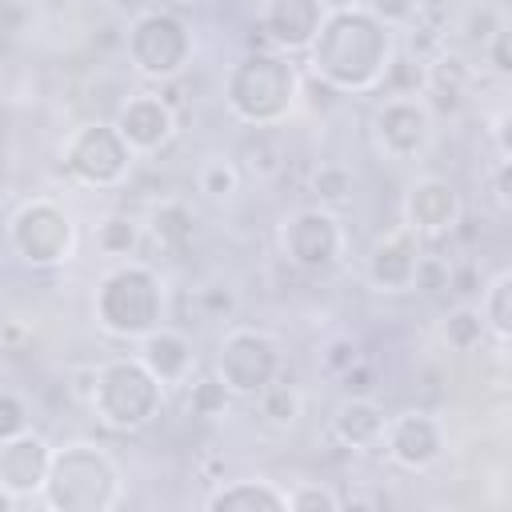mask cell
Masks as SVG:
<instances>
[{"label":"cell","mask_w":512,"mask_h":512,"mask_svg":"<svg viewBox=\"0 0 512 512\" xmlns=\"http://www.w3.org/2000/svg\"><path fill=\"white\" fill-rule=\"evenodd\" d=\"M68 380H72V396H80V400L88 404L92 384H96V364H88V368H72V372H68Z\"/></svg>","instance_id":"obj_36"},{"label":"cell","mask_w":512,"mask_h":512,"mask_svg":"<svg viewBox=\"0 0 512 512\" xmlns=\"http://www.w3.org/2000/svg\"><path fill=\"white\" fill-rule=\"evenodd\" d=\"M368 132H372V148L384 160L408 164V160H420L432 148V140H436V116H432V108L424 104L420 92H388L372 108Z\"/></svg>","instance_id":"obj_11"},{"label":"cell","mask_w":512,"mask_h":512,"mask_svg":"<svg viewBox=\"0 0 512 512\" xmlns=\"http://www.w3.org/2000/svg\"><path fill=\"white\" fill-rule=\"evenodd\" d=\"M288 508H292V512H340V508H344V496L332 492L328 484L300 480V484L288 488Z\"/></svg>","instance_id":"obj_31"},{"label":"cell","mask_w":512,"mask_h":512,"mask_svg":"<svg viewBox=\"0 0 512 512\" xmlns=\"http://www.w3.org/2000/svg\"><path fill=\"white\" fill-rule=\"evenodd\" d=\"M12 504H16V496H8V492L0 488V508H12Z\"/></svg>","instance_id":"obj_38"},{"label":"cell","mask_w":512,"mask_h":512,"mask_svg":"<svg viewBox=\"0 0 512 512\" xmlns=\"http://www.w3.org/2000/svg\"><path fill=\"white\" fill-rule=\"evenodd\" d=\"M92 244L112 264L116 260H132L140 252V244H144V224L132 212H104L96 220V228H92Z\"/></svg>","instance_id":"obj_21"},{"label":"cell","mask_w":512,"mask_h":512,"mask_svg":"<svg viewBox=\"0 0 512 512\" xmlns=\"http://www.w3.org/2000/svg\"><path fill=\"white\" fill-rule=\"evenodd\" d=\"M116 132L124 136V144L136 156H152L160 152L172 136H176V112L160 92H132L120 100L116 116H112Z\"/></svg>","instance_id":"obj_15"},{"label":"cell","mask_w":512,"mask_h":512,"mask_svg":"<svg viewBox=\"0 0 512 512\" xmlns=\"http://www.w3.org/2000/svg\"><path fill=\"white\" fill-rule=\"evenodd\" d=\"M464 204H460V188L448 176L424 172L408 184L404 192V224L424 240V236H444L460 224Z\"/></svg>","instance_id":"obj_13"},{"label":"cell","mask_w":512,"mask_h":512,"mask_svg":"<svg viewBox=\"0 0 512 512\" xmlns=\"http://www.w3.org/2000/svg\"><path fill=\"white\" fill-rule=\"evenodd\" d=\"M136 164V152L124 144L112 120H88L72 128L60 144V168L80 184V188H120Z\"/></svg>","instance_id":"obj_9"},{"label":"cell","mask_w":512,"mask_h":512,"mask_svg":"<svg viewBox=\"0 0 512 512\" xmlns=\"http://www.w3.org/2000/svg\"><path fill=\"white\" fill-rule=\"evenodd\" d=\"M384 424H388V412L384 404H376L368 392H348L332 416H328V432L336 444L352 448V452H372L380 448L384 440Z\"/></svg>","instance_id":"obj_19"},{"label":"cell","mask_w":512,"mask_h":512,"mask_svg":"<svg viewBox=\"0 0 512 512\" xmlns=\"http://www.w3.org/2000/svg\"><path fill=\"white\" fill-rule=\"evenodd\" d=\"M256 24L268 48L296 56V52H308V44L316 40L324 24V4L320 0H264Z\"/></svg>","instance_id":"obj_17"},{"label":"cell","mask_w":512,"mask_h":512,"mask_svg":"<svg viewBox=\"0 0 512 512\" xmlns=\"http://www.w3.org/2000/svg\"><path fill=\"white\" fill-rule=\"evenodd\" d=\"M308 188H312L316 204H324V208L336 212V208H344L356 196V172L348 164H340V160H324V164L312 168Z\"/></svg>","instance_id":"obj_28"},{"label":"cell","mask_w":512,"mask_h":512,"mask_svg":"<svg viewBox=\"0 0 512 512\" xmlns=\"http://www.w3.org/2000/svg\"><path fill=\"white\" fill-rule=\"evenodd\" d=\"M140 344V364L164 384V388H184L188 380H192V372H196V344L180 332V328H168V324H160V328H152L148 336H140L136 340Z\"/></svg>","instance_id":"obj_18"},{"label":"cell","mask_w":512,"mask_h":512,"mask_svg":"<svg viewBox=\"0 0 512 512\" xmlns=\"http://www.w3.org/2000/svg\"><path fill=\"white\" fill-rule=\"evenodd\" d=\"M196 308L208 316V320H232L236 308H240V296L228 280H212L204 288H196Z\"/></svg>","instance_id":"obj_32"},{"label":"cell","mask_w":512,"mask_h":512,"mask_svg":"<svg viewBox=\"0 0 512 512\" xmlns=\"http://www.w3.org/2000/svg\"><path fill=\"white\" fill-rule=\"evenodd\" d=\"M356 360H360V340L348 336V332H332V336L320 344V372L332 376V380H340Z\"/></svg>","instance_id":"obj_30"},{"label":"cell","mask_w":512,"mask_h":512,"mask_svg":"<svg viewBox=\"0 0 512 512\" xmlns=\"http://www.w3.org/2000/svg\"><path fill=\"white\" fill-rule=\"evenodd\" d=\"M164 276L144 260H116L92 288V320L112 340H140L164 324Z\"/></svg>","instance_id":"obj_4"},{"label":"cell","mask_w":512,"mask_h":512,"mask_svg":"<svg viewBox=\"0 0 512 512\" xmlns=\"http://www.w3.org/2000/svg\"><path fill=\"white\" fill-rule=\"evenodd\" d=\"M8 248L28 264V268H60L76 256V220L72 212L52 200V196H28L12 208L4 224Z\"/></svg>","instance_id":"obj_7"},{"label":"cell","mask_w":512,"mask_h":512,"mask_svg":"<svg viewBox=\"0 0 512 512\" xmlns=\"http://www.w3.org/2000/svg\"><path fill=\"white\" fill-rule=\"evenodd\" d=\"M236 164H240V172H248L252 180H272V176L284 168V148H280V140L272 136V128H248Z\"/></svg>","instance_id":"obj_26"},{"label":"cell","mask_w":512,"mask_h":512,"mask_svg":"<svg viewBox=\"0 0 512 512\" xmlns=\"http://www.w3.org/2000/svg\"><path fill=\"white\" fill-rule=\"evenodd\" d=\"M320 4H324V12H340V8H356L364 0H320Z\"/></svg>","instance_id":"obj_37"},{"label":"cell","mask_w":512,"mask_h":512,"mask_svg":"<svg viewBox=\"0 0 512 512\" xmlns=\"http://www.w3.org/2000/svg\"><path fill=\"white\" fill-rule=\"evenodd\" d=\"M280 252L292 268L308 276H328L348 256V232L344 220L324 204H304L284 216L280 224Z\"/></svg>","instance_id":"obj_10"},{"label":"cell","mask_w":512,"mask_h":512,"mask_svg":"<svg viewBox=\"0 0 512 512\" xmlns=\"http://www.w3.org/2000/svg\"><path fill=\"white\" fill-rule=\"evenodd\" d=\"M212 372L224 380V388L236 400H252L284 372V352L272 332L252 328V324H232L216 340Z\"/></svg>","instance_id":"obj_8"},{"label":"cell","mask_w":512,"mask_h":512,"mask_svg":"<svg viewBox=\"0 0 512 512\" xmlns=\"http://www.w3.org/2000/svg\"><path fill=\"white\" fill-rule=\"evenodd\" d=\"M300 104V72L276 48L244 52L224 76V108L248 128H276Z\"/></svg>","instance_id":"obj_2"},{"label":"cell","mask_w":512,"mask_h":512,"mask_svg":"<svg viewBox=\"0 0 512 512\" xmlns=\"http://www.w3.org/2000/svg\"><path fill=\"white\" fill-rule=\"evenodd\" d=\"M240 184H244V172H240L236 156L212 152V156H204V160L196 164V192H200L204 200H212V204L236 200Z\"/></svg>","instance_id":"obj_25"},{"label":"cell","mask_w":512,"mask_h":512,"mask_svg":"<svg viewBox=\"0 0 512 512\" xmlns=\"http://www.w3.org/2000/svg\"><path fill=\"white\" fill-rule=\"evenodd\" d=\"M232 400H236V396L224 388V380H220L216 372H204V376H196V380L184 384V404H188V412L200 416V420H220V416H228Z\"/></svg>","instance_id":"obj_29"},{"label":"cell","mask_w":512,"mask_h":512,"mask_svg":"<svg viewBox=\"0 0 512 512\" xmlns=\"http://www.w3.org/2000/svg\"><path fill=\"white\" fill-rule=\"evenodd\" d=\"M48 464H52V444L44 432L24 428V432L0 440V488L16 500L40 496V488L48 480Z\"/></svg>","instance_id":"obj_16"},{"label":"cell","mask_w":512,"mask_h":512,"mask_svg":"<svg viewBox=\"0 0 512 512\" xmlns=\"http://www.w3.org/2000/svg\"><path fill=\"white\" fill-rule=\"evenodd\" d=\"M304 56L320 84L360 96L384 84V72L396 60V28L384 24L368 4L324 12V24Z\"/></svg>","instance_id":"obj_1"},{"label":"cell","mask_w":512,"mask_h":512,"mask_svg":"<svg viewBox=\"0 0 512 512\" xmlns=\"http://www.w3.org/2000/svg\"><path fill=\"white\" fill-rule=\"evenodd\" d=\"M420 236L408 228V224H396L388 228L368 260H364V276H368V288L372 292H384V296H400V292H412V280H416V264H420Z\"/></svg>","instance_id":"obj_14"},{"label":"cell","mask_w":512,"mask_h":512,"mask_svg":"<svg viewBox=\"0 0 512 512\" xmlns=\"http://www.w3.org/2000/svg\"><path fill=\"white\" fill-rule=\"evenodd\" d=\"M380 448H384V456L396 468H404V472H428L448 452V428H444L440 416H432L424 408H400V412L388 416Z\"/></svg>","instance_id":"obj_12"},{"label":"cell","mask_w":512,"mask_h":512,"mask_svg":"<svg viewBox=\"0 0 512 512\" xmlns=\"http://www.w3.org/2000/svg\"><path fill=\"white\" fill-rule=\"evenodd\" d=\"M124 52H128V64L136 76L168 84V80L184 76V68L192 64L196 36H192L188 20L176 16L172 8H144L128 20Z\"/></svg>","instance_id":"obj_6"},{"label":"cell","mask_w":512,"mask_h":512,"mask_svg":"<svg viewBox=\"0 0 512 512\" xmlns=\"http://www.w3.org/2000/svg\"><path fill=\"white\" fill-rule=\"evenodd\" d=\"M440 340H444L452 352H476V348L488 340V328H484V320H480V308L468 304V300H460L456 308H448L444 320H440Z\"/></svg>","instance_id":"obj_27"},{"label":"cell","mask_w":512,"mask_h":512,"mask_svg":"<svg viewBox=\"0 0 512 512\" xmlns=\"http://www.w3.org/2000/svg\"><path fill=\"white\" fill-rule=\"evenodd\" d=\"M476 308H480V320H484L488 336L496 340V348H504L508 336H512V272L508 268H500L480 288V304Z\"/></svg>","instance_id":"obj_22"},{"label":"cell","mask_w":512,"mask_h":512,"mask_svg":"<svg viewBox=\"0 0 512 512\" xmlns=\"http://www.w3.org/2000/svg\"><path fill=\"white\" fill-rule=\"evenodd\" d=\"M40 500L52 512H108L124 500V472L104 444L68 440L52 448Z\"/></svg>","instance_id":"obj_3"},{"label":"cell","mask_w":512,"mask_h":512,"mask_svg":"<svg viewBox=\"0 0 512 512\" xmlns=\"http://www.w3.org/2000/svg\"><path fill=\"white\" fill-rule=\"evenodd\" d=\"M480 52L488 56V64H492V72H500V76H508V68H512V64H508V24H504V28H500V32H496V36H492V40H488V44H484Z\"/></svg>","instance_id":"obj_35"},{"label":"cell","mask_w":512,"mask_h":512,"mask_svg":"<svg viewBox=\"0 0 512 512\" xmlns=\"http://www.w3.org/2000/svg\"><path fill=\"white\" fill-rule=\"evenodd\" d=\"M88 408L112 432H140L164 412V384L140 364V356H112L96 364Z\"/></svg>","instance_id":"obj_5"},{"label":"cell","mask_w":512,"mask_h":512,"mask_svg":"<svg viewBox=\"0 0 512 512\" xmlns=\"http://www.w3.org/2000/svg\"><path fill=\"white\" fill-rule=\"evenodd\" d=\"M364 4H368L384 24H392V28H396V24H408V20L416 16V0H364Z\"/></svg>","instance_id":"obj_34"},{"label":"cell","mask_w":512,"mask_h":512,"mask_svg":"<svg viewBox=\"0 0 512 512\" xmlns=\"http://www.w3.org/2000/svg\"><path fill=\"white\" fill-rule=\"evenodd\" d=\"M32 428V412H28V400L16 392V388H0V440L4 436H16Z\"/></svg>","instance_id":"obj_33"},{"label":"cell","mask_w":512,"mask_h":512,"mask_svg":"<svg viewBox=\"0 0 512 512\" xmlns=\"http://www.w3.org/2000/svg\"><path fill=\"white\" fill-rule=\"evenodd\" d=\"M144 232H152V240H156L160 248L180 252V248L192 240V232H196V216H192V208H188L184 200H160V204L148 212Z\"/></svg>","instance_id":"obj_24"},{"label":"cell","mask_w":512,"mask_h":512,"mask_svg":"<svg viewBox=\"0 0 512 512\" xmlns=\"http://www.w3.org/2000/svg\"><path fill=\"white\" fill-rule=\"evenodd\" d=\"M252 400H256L260 420H264L272 432H292V428L300 424V416H304V392H300L296 384L280 380V376H276L264 392H256Z\"/></svg>","instance_id":"obj_23"},{"label":"cell","mask_w":512,"mask_h":512,"mask_svg":"<svg viewBox=\"0 0 512 512\" xmlns=\"http://www.w3.org/2000/svg\"><path fill=\"white\" fill-rule=\"evenodd\" d=\"M208 512H288V488H280L268 476H240L220 480L204 496Z\"/></svg>","instance_id":"obj_20"}]
</instances>
